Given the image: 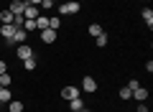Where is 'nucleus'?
<instances>
[{"instance_id":"f257e3e1","label":"nucleus","mask_w":153,"mask_h":112,"mask_svg":"<svg viewBox=\"0 0 153 112\" xmlns=\"http://www.w3.org/2000/svg\"><path fill=\"white\" fill-rule=\"evenodd\" d=\"M13 36H16V26H13V23L0 26V41L5 43V46H16V43H13Z\"/></svg>"},{"instance_id":"f03ea898","label":"nucleus","mask_w":153,"mask_h":112,"mask_svg":"<svg viewBox=\"0 0 153 112\" xmlns=\"http://www.w3.org/2000/svg\"><path fill=\"white\" fill-rule=\"evenodd\" d=\"M79 10H82V5H79L76 0H69V3H61V5H59V13H61V16H76Z\"/></svg>"},{"instance_id":"7ed1b4c3","label":"nucleus","mask_w":153,"mask_h":112,"mask_svg":"<svg viewBox=\"0 0 153 112\" xmlns=\"http://www.w3.org/2000/svg\"><path fill=\"white\" fill-rule=\"evenodd\" d=\"M16 56L21 61H26V59H33L36 53H33V48L28 46V43H18V46H16Z\"/></svg>"},{"instance_id":"20e7f679","label":"nucleus","mask_w":153,"mask_h":112,"mask_svg":"<svg viewBox=\"0 0 153 112\" xmlns=\"http://www.w3.org/2000/svg\"><path fill=\"white\" fill-rule=\"evenodd\" d=\"M79 92H82V89H79V87H64V89H61V97H64V99L66 102H71V99H76V97H79Z\"/></svg>"},{"instance_id":"39448f33","label":"nucleus","mask_w":153,"mask_h":112,"mask_svg":"<svg viewBox=\"0 0 153 112\" xmlns=\"http://www.w3.org/2000/svg\"><path fill=\"white\" fill-rule=\"evenodd\" d=\"M41 33V41L44 43H54L56 36H59V31H54V28H44V31H38Z\"/></svg>"},{"instance_id":"423d86ee","label":"nucleus","mask_w":153,"mask_h":112,"mask_svg":"<svg viewBox=\"0 0 153 112\" xmlns=\"http://www.w3.org/2000/svg\"><path fill=\"white\" fill-rule=\"evenodd\" d=\"M82 92H87V94L97 92V82H94V76H84V79H82Z\"/></svg>"},{"instance_id":"0eeeda50","label":"nucleus","mask_w":153,"mask_h":112,"mask_svg":"<svg viewBox=\"0 0 153 112\" xmlns=\"http://www.w3.org/2000/svg\"><path fill=\"white\" fill-rule=\"evenodd\" d=\"M8 10H10L13 16H23V10H26V3H21V0H10V3H8Z\"/></svg>"},{"instance_id":"6e6552de","label":"nucleus","mask_w":153,"mask_h":112,"mask_svg":"<svg viewBox=\"0 0 153 112\" xmlns=\"http://www.w3.org/2000/svg\"><path fill=\"white\" fill-rule=\"evenodd\" d=\"M23 16H26L28 21H36V18L41 16V10H38L36 5H26V10H23Z\"/></svg>"},{"instance_id":"1a4fd4ad","label":"nucleus","mask_w":153,"mask_h":112,"mask_svg":"<svg viewBox=\"0 0 153 112\" xmlns=\"http://www.w3.org/2000/svg\"><path fill=\"white\" fill-rule=\"evenodd\" d=\"M133 99L146 102V99H148V89H146V87H138V89H133Z\"/></svg>"},{"instance_id":"9d476101","label":"nucleus","mask_w":153,"mask_h":112,"mask_svg":"<svg viewBox=\"0 0 153 112\" xmlns=\"http://www.w3.org/2000/svg\"><path fill=\"white\" fill-rule=\"evenodd\" d=\"M26 38H28V33L23 31V28H16V36H13V43H16V46H18V43H26Z\"/></svg>"},{"instance_id":"9b49d317","label":"nucleus","mask_w":153,"mask_h":112,"mask_svg":"<svg viewBox=\"0 0 153 112\" xmlns=\"http://www.w3.org/2000/svg\"><path fill=\"white\" fill-rule=\"evenodd\" d=\"M69 110H71V112H82V110H84V102H82V97L71 99V102H69Z\"/></svg>"},{"instance_id":"f8f14e48","label":"nucleus","mask_w":153,"mask_h":112,"mask_svg":"<svg viewBox=\"0 0 153 112\" xmlns=\"http://www.w3.org/2000/svg\"><path fill=\"white\" fill-rule=\"evenodd\" d=\"M10 99H13L10 89H8V87H0V105H5V102H10Z\"/></svg>"},{"instance_id":"ddd939ff","label":"nucleus","mask_w":153,"mask_h":112,"mask_svg":"<svg viewBox=\"0 0 153 112\" xmlns=\"http://www.w3.org/2000/svg\"><path fill=\"white\" fill-rule=\"evenodd\" d=\"M36 28H38V31H44V28H49V16H44V13H41V16L36 18Z\"/></svg>"},{"instance_id":"4468645a","label":"nucleus","mask_w":153,"mask_h":112,"mask_svg":"<svg viewBox=\"0 0 153 112\" xmlns=\"http://www.w3.org/2000/svg\"><path fill=\"white\" fill-rule=\"evenodd\" d=\"M0 23H3V26H8V23H13V13L8 10V8H5V10H0Z\"/></svg>"},{"instance_id":"2eb2a0df","label":"nucleus","mask_w":153,"mask_h":112,"mask_svg":"<svg viewBox=\"0 0 153 112\" xmlns=\"http://www.w3.org/2000/svg\"><path fill=\"white\" fill-rule=\"evenodd\" d=\"M87 33H89V36H94V38H97V36H102L105 31H102V26H100V23H92V26L87 28Z\"/></svg>"},{"instance_id":"dca6fc26","label":"nucleus","mask_w":153,"mask_h":112,"mask_svg":"<svg viewBox=\"0 0 153 112\" xmlns=\"http://www.w3.org/2000/svg\"><path fill=\"white\" fill-rule=\"evenodd\" d=\"M140 16H143V23H146V26L151 28V26H153V10H151V8H146V10H143Z\"/></svg>"},{"instance_id":"f3484780","label":"nucleus","mask_w":153,"mask_h":112,"mask_svg":"<svg viewBox=\"0 0 153 112\" xmlns=\"http://www.w3.org/2000/svg\"><path fill=\"white\" fill-rule=\"evenodd\" d=\"M8 112H23V102L10 99V102H8Z\"/></svg>"},{"instance_id":"a211bd4d","label":"nucleus","mask_w":153,"mask_h":112,"mask_svg":"<svg viewBox=\"0 0 153 112\" xmlns=\"http://www.w3.org/2000/svg\"><path fill=\"white\" fill-rule=\"evenodd\" d=\"M36 64H38V61H36V56H33V59H26V61H23L26 71H33V69H36Z\"/></svg>"},{"instance_id":"6ab92c4d","label":"nucleus","mask_w":153,"mask_h":112,"mask_svg":"<svg viewBox=\"0 0 153 112\" xmlns=\"http://www.w3.org/2000/svg\"><path fill=\"white\" fill-rule=\"evenodd\" d=\"M117 97H120V99H125V102H128V99H133V92L128 89V87H123V89H120V94H117Z\"/></svg>"},{"instance_id":"aec40b11","label":"nucleus","mask_w":153,"mask_h":112,"mask_svg":"<svg viewBox=\"0 0 153 112\" xmlns=\"http://www.w3.org/2000/svg\"><path fill=\"white\" fill-rule=\"evenodd\" d=\"M59 26H61V21L56 16H49V28H54V31H59Z\"/></svg>"},{"instance_id":"412c9836","label":"nucleus","mask_w":153,"mask_h":112,"mask_svg":"<svg viewBox=\"0 0 153 112\" xmlns=\"http://www.w3.org/2000/svg\"><path fill=\"white\" fill-rule=\"evenodd\" d=\"M94 41H97V46H100V48H105V46H107V33H102V36H97Z\"/></svg>"},{"instance_id":"4be33fe9","label":"nucleus","mask_w":153,"mask_h":112,"mask_svg":"<svg viewBox=\"0 0 153 112\" xmlns=\"http://www.w3.org/2000/svg\"><path fill=\"white\" fill-rule=\"evenodd\" d=\"M0 87H10V76H8V71H5V74H0Z\"/></svg>"},{"instance_id":"5701e85b","label":"nucleus","mask_w":153,"mask_h":112,"mask_svg":"<svg viewBox=\"0 0 153 112\" xmlns=\"http://www.w3.org/2000/svg\"><path fill=\"white\" fill-rule=\"evenodd\" d=\"M51 8H54V3H51V0H44V3L38 5V10H51Z\"/></svg>"},{"instance_id":"b1692460","label":"nucleus","mask_w":153,"mask_h":112,"mask_svg":"<svg viewBox=\"0 0 153 112\" xmlns=\"http://www.w3.org/2000/svg\"><path fill=\"white\" fill-rule=\"evenodd\" d=\"M138 87H140V82H138V79H130V82H128V89H138Z\"/></svg>"},{"instance_id":"393cba45","label":"nucleus","mask_w":153,"mask_h":112,"mask_svg":"<svg viewBox=\"0 0 153 112\" xmlns=\"http://www.w3.org/2000/svg\"><path fill=\"white\" fill-rule=\"evenodd\" d=\"M5 71H8V64H5L3 59H0V74H5Z\"/></svg>"},{"instance_id":"a878e982","label":"nucleus","mask_w":153,"mask_h":112,"mask_svg":"<svg viewBox=\"0 0 153 112\" xmlns=\"http://www.w3.org/2000/svg\"><path fill=\"white\" fill-rule=\"evenodd\" d=\"M138 112H148V105H146V102H140V105H138Z\"/></svg>"},{"instance_id":"bb28decb","label":"nucleus","mask_w":153,"mask_h":112,"mask_svg":"<svg viewBox=\"0 0 153 112\" xmlns=\"http://www.w3.org/2000/svg\"><path fill=\"white\" fill-rule=\"evenodd\" d=\"M41 3H44V0H28V5H36V8L41 5Z\"/></svg>"},{"instance_id":"cd10ccee","label":"nucleus","mask_w":153,"mask_h":112,"mask_svg":"<svg viewBox=\"0 0 153 112\" xmlns=\"http://www.w3.org/2000/svg\"><path fill=\"white\" fill-rule=\"evenodd\" d=\"M82 112H92V110H87V107H84V110H82Z\"/></svg>"},{"instance_id":"c85d7f7f","label":"nucleus","mask_w":153,"mask_h":112,"mask_svg":"<svg viewBox=\"0 0 153 112\" xmlns=\"http://www.w3.org/2000/svg\"><path fill=\"white\" fill-rule=\"evenodd\" d=\"M51 3H59V0H51Z\"/></svg>"},{"instance_id":"c756f323","label":"nucleus","mask_w":153,"mask_h":112,"mask_svg":"<svg viewBox=\"0 0 153 112\" xmlns=\"http://www.w3.org/2000/svg\"><path fill=\"white\" fill-rule=\"evenodd\" d=\"M146 3H151V0H146Z\"/></svg>"},{"instance_id":"7c9ffc66","label":"nucleus","mask_w":153,"mask_h":112,"mask_svg":"<svg viewBox=\"0 0 153 112\" xmlns=\"http://www.w3.org/2000/svg\"><path fill=\"white\" fill-rule=\"evenodd\" d=\"M5 3H10V0H5Z\"/></svg>"},{"instance_id":"2f4dec72","label":"nucleus","mask_w":153,"mask_h":112,"mask_svg":"<svg viewBox=\"0 0 153 112\" xmlns=\"http://www.w3.org/2000/svg\"><path fill=\"white\" fill-rule=\"evenodd\" d=\"M64 3H69V0H64Z\"/></svg>"}]
</instances>
